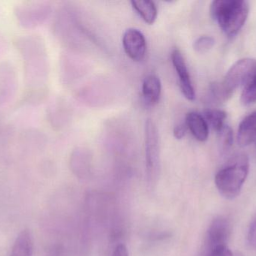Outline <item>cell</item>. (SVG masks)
Returning a JSON list of instances; mask_svg holds the SVG:
<instances>
[{
  "label": "cell",
  "mask_w": 256,
  "mask_h": 256,
  "mask_svg": "<svg viewBox=\"0 0 256 256\" xmlns=\"http://www.w3.org/2000/svg\"><path fill=\"white\" fill-rule=\"evenodd\" d=\"M186 130H188V126H186V123H180V124L174 126L173 135L176 139L182 140L186 135Z\"/></svg>",
  "instance_id": "18"
},
{
  "label": "cell",
  "mask_w": 256,
  "mask_h": 256,
  "mask_svg": "<svg viewBox=\"0 0 256 256\" xmlns=\"http://www.w3.org/2000/svg\"><path fill=\"white\" fill-rule=\"evenodd\" d=\"M171 59L173 66L178 75L182 93L188 100L194 101L196 98L195 90L183 54L178 49H174L172 52Z\"/></svg>",
  "instance_id": "7"
},
{
  "label": "cell",
  "mask_w": 256,
  "mask_h": 256,
  "mask_svg": "<svg viewBox=\"0 0 256 256\" xmlns=\"http://www.w3.org/2000/svg\"><path fill=\"white\" fill-rule=\"evenodd\" d=\"M146 159L148 182L152 189L159 177L160 147L158 130L150 120L146 123Z\"/></svg>",
  "instance_id": "4"
},
{
  "label": "cell",
  "mask_w": 256,
  "mask_h": 256,
  "mask_svg": "<svg viewBox=\"0 0 256 256\" xmlns=\"http://www.w3.org/2000/svg\"><path fill=\"white\" fill-rule=\"evenodd\" d=\"M130 3L134 10L140 15L146 24L152 25L155 22L158 17V9L154 2L140 0L131 1Z\"/></svg>",
  "instance_id": "12"
},
{
  "label": "cell",
  "mask_w": 256,
  "mask_h": 256,
  "mask_svg": "<svg viewBox=\"0 0 256 256\" xmlns=\"http://www.w3.org/2000/svg\"><path fill=\"white\" fill-rule=\"evenodd\" d=\"M122 44L126 54L131 60L140 62L144 59L147 44L141 31L134 28L128 29L123 35Z\"/></svg>",
  "instance_id": "6"
},
{
  "label": "cell",
  "mask_w": 256,
  "mask_h": 256,
  "mask_svg": "<svg viewBox=\"0 0 256 256\" xmlns=\"http://www.w3.org/2000/svg\"><path fill=\"white\" fill-rule=\"evenodd\" d=\"M185 123L196 139L201 142L207 141L209 135V127L202 114L196 111L188 113L186 116Z\"/></svg>",
  "instance_id": "9"
},
{
  "label": "cell",
  "mask_w": 256,
  "mask_h": 256,
  "mask_svg": "<svg viewBox=\"0 0 256 256\" xmlns=\"http://www.w3.org/2000/svg\"><path fill=\"white\" fill-rule=\"evenodd\" d=\"M248 240L249 244L256 249V211L248 230Z\"/></svg>",
  "instance_id": "17"
},
{
  "label": "cell",
  "mask_w": 256,
  "mask_h": 256,
  "mask_svg": "<svg viewBox=\"0 0 256 256\" xmlns=\"http://www.w3.org/2000/svg\"><path fill=\"white\" fill-rule=\"evenodd\" d=\"M231 232V222L226 217L218 216L214 219L209 226L206 237L208 253L216 248L228 246Z\"/></svg>",
  "instance_id": "5"
},
{
  "label": "cell",
  "mask_w": 256,
  "mask_h": 256,
  "mask_svg": "<svg viewBox=\"0 0 256 256\" xmlns=\"http://www.w3.org/2000/svg\"><path fill=\"white\" fill-rule=\"evenodd\" d=\"M250 5L245 0H216L210 4L212 18L227 37L238 34L249 15Z\"/></svg>",
  "instance_id": "1"
},
{
  "label": "cell",
  "mask_w": 256,
  "mask_h": 256,
  "mask_svg": "<svg viewBox=\"0 0 256 256\" xmlns=\"http://www.w3.org/2000/svg\"><path fill=\"white\" fill-rule=\"evenodd\" d=\"M249 158L244 153L233 156L216 173L215 184L220 195L228 200L240 195L249 174Z\"/></svg>",
  "instance_id": "2"
},
{
  "label": "cell",
  "mask_w": 256,
  "mask_h": 256,
  "mask_svg": "<svg viewBox=\"0 0 256 256\" xmlns=\"http://www.w3.org/2000/svg\"><path fill=\"white\" fill-rule=\"evenodd\" d=\"M218 133H219L220 146L221 150L224 153L230 151L234 142L233 132L231 128L225 125Z\"/></svg>",
  "instance_id": "15"
},
{
  "label": "cell",
  "mask_w": 256,
  "mask_h": 256,
  "mask_svg": "<svg viewBox=\"0 0 256 256\" xmlns=\"http://www.w3.org/2000/svg\"><path fill=\"white\" fill-rule=\"evenodd\" d=\"M256 140V111L246 116L239 125L237 134L238 144L244 147Z\"/></svg>",
  "instance_id": "8"
},
{
  "label": "cell",
  "mask_w": 256,
  "mask_h": 256,
  "mask_svg": "<svg viewBox=\"0 0 256 256\" xmlns=\"http://www.w3.org/2000/svg\"><path fill=\"white\" fill-rule=\"evenodd\" d=\"M33 238L28 229H24L16 237L10 256H32Z\"/></svg>",
  "instance_id": "11"
},
{
  "label": "cell",
  "mask_w": 256,
  "mask_h": 256,
  "mask_svg": "<svg viewBox=\"0 0 256 256\" xmlns=\"http://www.w3.org/2000/svg\"><path fill=\"white\" fill-rule=\"evenodd\" d=\"M203 117L206 120L208 126H210L213 130L219 132L225 124L226 113L218 109H206L203 112Z\"/></svg>",
  "instance_id": "13"
},
{
  "label": "cell",
  "mask_w": 256,
  "mask_h": 256,
  "mask_svg": "<svg viewBox=\"0 0 256 256\" xmlns=\"http://www.w3.org/2000/svg\"><path fill=\"white\" fill-rule=\"evenodd\" d=\"M215 45V40L210 36H204L198 38L194 42V48L197 53L204 54L210 51Z\"/></svg>",
  "instance_id": "16"
},
{
  "label": "cell",
  "mask_w": 256,
  "mask_h": 256,
  "mask_svg": "<svg viewBox=\"0 0 256 256\" xmlns=\"http://www.w3.org/2000/svg\"><path fill=\"white\" fill-rule=\"evenodd\" d=\"M256 71V60L244 58L236 62L227 72L224 81L215 83L216 96L221 102L228 100L233 93L244 87Z\"/></svg>",
  "instance_id": "3"
},
{
  "label": "cell",
  "mask_w": 256,
  "mask_h": 256,
  "mask_svg": "<svg viewBox=\"0 0 256 256\" xmlns=\"http://www.w3.org/2000/svg\"><path fill=\"white\" fill-rule=\"evenodd\" d=\"M240 102L244 106L254 105L256 102V71L252 78L244 87Z\"/></svg>",
  "instance_id": "14"
},
{
  "label": "cell",
  "mask_w": 256,
  "mask_h": 256,
  "mask_svg": "<svg viewBox=\"0 0 256 256\" xmlns=\"http://www.w3.org/2000/svg\"><path fill=\"white\" fill-rule=\"evenodd\" d=\"M160 80L156 75H148L142 83V93L144 102L148 105H154L159 102L161 96Z\"/></svg>",
  "instance_id": "10"
}]
</instances>
